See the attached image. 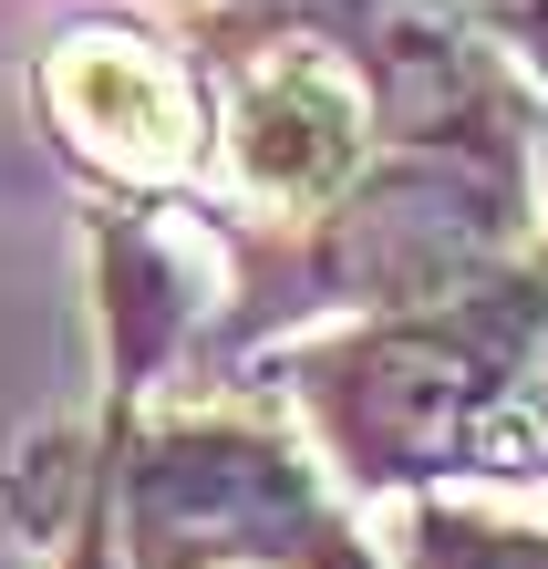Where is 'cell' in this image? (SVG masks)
Masks as SVG:
<instances>
[{"label":"cell","mask_w":548,"mask_h":569,"mask_svg":"<svg viewBox=\"0 0 548 569\" xmlns=\"http://www.w3.org/2000/svg\"><path fill=\"white\" fill-rule=\"evenodd\" d=\"M228 156H238V177H249L259 197H321L352 177V156H362V93L331 73V62L311 52H280L269 73L238 93V124H228Z\"/></svg>","instance_id":"6da1fadb"},{"label":"cell","mask_w":548,"mask_h":569,"mask_svg":"<svg viewBox=\"0 0 548 569\" xmlns=\"http://www.w3.org/2000/svg\"><path fill=\"white\" fill-rule=\"evenodd\" d=\"M52 104H62V124H73L114 177H177L187 146H197L187 83L166 73L156 52L114 42V31H83V42L52 52Z\"/></svg>","instance_id":"7a4b0ae2"}]
</instances>
